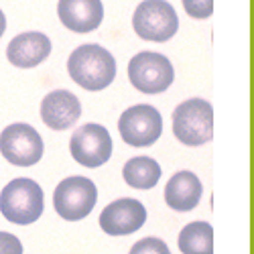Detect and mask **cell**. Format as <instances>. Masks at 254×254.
Listing matches in <instances>:
<instances>
[{
	"label": "cell",
	"mask_w": 254,
	"mask_h": 254,
	"mask_svg": "<svg viewBox=\"0 0 254 254\" xmlns=\"http://www.w3.org/2000/svg\"><path fill=\"white\" fill-rule=\"evenodd\" d=\"M128 254H171V250H169V246L161 238L149 236V238H142L136 244H132Z\"/></svg>",
	"instance_id": "e0dca14e"
},
{
	"label": "cell",
	"mask_w": 254,
	"mask_h": 254,
	"mask_svg": "<svg viewBox=\"0 0 254 254\" xmlns=\"http://www.w3.org/2000/svg\"><path fill=\"white\" fill-rule=\"evenodd\" d=\"M81 116V104L67 90L49 92L41 102V118L53 130H67Z\"/></svg>",
	"instance_id": "7c38bea8"
},
{
	"label": "cell",
	"mask_w": 254,
	"mask_h": 254,
	"mask_svg": "<svg viewBox=\"0 0 254 254\" xmlns=\"http://www.w3.org/2000/svg\"><path fill=\"white\" fill-rule=\"evenodd\" d=\"M128 79L142 94H161L173 83L175 71L163 53L140 51L128 63Z\"/></svg>",
	"instance_id": "8992f818"
},
{
	"label": "cell",
	"mask_w": 254,
	"mask_h": 254,
	"mask_svg": "<svg viewBox=\"0 0 254 254\" xmlns=\"http://www.w3.org/2000/svg\"><path fill=\"white\" fill-rule=\"evenodd\" d=\"M51 53V39L39 31H29L23 35H16L8 47H6V59L14 67L31 69L43 63Z\"/></svg>",
	"instance_id": "8fae6325"
},
{
	"label": "cell",
	"mask_w": 254,
	"mask_h": 254,
	"mask_svg": "<svg viewBox=\"0 0 254 254\" xmlns=\"http://www.w3.org/2000/svg\"><path fill=\"white\" fill-rule=\"evenodd\" d=\"M69 153L83 167H102L112 157V138L102 124H83L69 138Z\"/></svg>",
	"instance_id": "9c48e42d"
},
{
	"label": "cell",
	"mask_w": 254,
	"mask_h": 254,
	"mask_svg": "<svg viewBox=\"0 0 254 254\" xmlns=\"http://www.w3.org/2000/svg\"><path fill=\"white\" fill-rule=\"evenodd\" d=\"M118 132L130 146H151L163 132V118L155 106L136 104L120 114Z\"/></svg>",
	"instance_id": "ba28073f"
},
{
	"label": "cell",
	"mask_w": 254,
	"mask_h": 254,
	"mask_svg": "<svg viewBox=\"0 0 254 254\" xmlns=\"http://www.w3.org/2000/svg\"><path fill=\"white\" fill-rule=\"evenodd\" d=\"M173 134L187 146H201L214 136V108L203 98L181 102L173 110Z\"/></svg>",
	"instance_id": "3957f363"
},
{
	"label": "cell",
	"mask_w": 254,
	"mask_h": 254,
	"mask_svg": "<svg viewBox=\"0 0 254 254\" xmlns=\"http://www.w3.org/2000/svg\"><path fill=\"white\" fill-rule=\"evenodd\" d=\"M57 14L63 27L73 33H92L104 20L102 0H59Z\"/></svg>",
	"instance_id": "4fadbf2b"
},
{
	"label": "cell",
	"mask_w": 254,
	"mask_h": 254,
	"mask_svg": "<svg viewBox=\"0 0 254 254\" xmlns=\"http://www.w3.org/2000/svg\"><path fill=\"white\" fill-rule=\"evenodd\" d=\"M203 195L201 181L191 171L175 173L165 185V201L175 211H189L193 209Z\"/></svg>",
	"instance_id": "5bb4252c"
},
{
	"label": "cell",
	"mask_w": 254,
	"mask_h": 254,
	"mask_svg": "<svg viewBox=\"0 0 254 254\" xmlns=\"http://www.w3.org/2000/svg\"><path fill=\"white\" fill-rule=\"evenodd\" d=\"M134 33L153 43H165L179 29V16L167 0H142L132 14Z\"/></svg>",
	"instance_id": "5b68a950"
},
{
	"label": "cell",
	"mask_w": 254,
	"mask_h": 254,
	"mask_svg": "<svg viewBox=\"0 0 254 254\" xmlns=\"http://www.w3.org/2000/svg\"><path fill=\"white\" fill-rule=\"evenodd\" d=\"M183 8L193 18H207L214 12V0H181Z\"/></svg>",
	"instance_id": "ac0fdd59"
},
{
	"label": "cell",
	"mask_w": 254,
	"mask_h": 254,
	"mask_svg": "<svg viewBox=\"0 0 254 254\" xmlns=\"http://www.w3.org/2000/svg\"><path fill=\"white\" fill-rule=\"evenodd\" d=\"M100 228L110 236H128L146 222V209L138 199L120 197L108 203L100 214Z\"/></svg>",
	"instance_id": "30bf717a"
},
{
	"label": "cell",
	"mask_w": 254,
	"mask_h": 254,
	"mask_svg": "<svg viewBox=\"0 0 254 254\" xmlns=\"http://www.w3.org/2000/svg\"><path fill=\"white\" fill-rule=\"evenodd\" d=\"M0 254H23V242L10 232L0 230Z\"/></svg>",
	"instance_id": "d6986e66"
},
{
	"label": "cell",
	"mask_w": 254,
	"mask_h": 254,
	"mask_svg": "<svg viewBox=\"0 0 254 254\" xmlns=\"http://www.w3.org/2000/svg\"><path fill=\"white\" fill-rule=\"evenodd\" d=\"M183 254H214V228L207 222L187 224L177 238Z\"/></svg>",
	"instance_id": "2e32d148"
},
{
	"label": "cell",
	"mask_w": 254,
	"mask_h": 254,
	"mask_svg": "<svg viewBox=\"0 0 254 254\" xmlns=\"http://www.w3.org/2000/svg\"><path fill=\"white\" fill-rule=\"evenodd\" d=\"M43 138L31 124L14 122L0 132V153L16 167H33L43 157Z\"/></svg>",
	"instance_id": "52a82bcc"
},
{
	"label": "cell",
	"mask_w": 254,
	"mask_h": 254,
	"mask_svg": "<svg viewBox=\"0 0 254 254\" xmlns=\"http://www.w3.org/2000/svg\"><path fill=\"white\" fill-rule=\"evenodd\" d=\"M69 77L88 92L108 88L116 77V59L102 45H79L67 59Z\"/></svg>",
	"instance_id": "6da1fadb"
},
{
	"label": "cell",
	"mask_w": 254,
	"mask_h": 254,
	"mask_svg": "<svg viewBox=\"0 0 254 254\" xmlns=\"http://www.w3.org/2000/svg\"><path fill=\"white\" fill-rule=\"evenodd\" d=\"M122 177L132 189H153L161 179V165L153 157H132L122 167Z\"/></svg>",
	"instance_id": "9a60e30c"
},
{
	"label": "cell",
	"mask_w": 254,
	"mask_h": 254,
	"mask_svg": "<svg viewBox=\"0 0 254 254\" xmlns=\"http://www.w3.org/2000/svg\"><path fill=\"white\" fill-rule=\"evenodd\" d=\"M96 201H98L96 183L81 175L63 179L53 191V207L59 214V218L67 222H79L88 218Z\"/></svg>",
	"instance_id": "277c9868"
},
{
	"label": "cell",
	"mask_w": 254,
	"mask_h": 254,
	"mask_svg": "<svg viewBox=\"0 0 254 254\" xmlns=\"http://www.w3.org/2000/svg\"><path fill=\"white\" fill-rule=\"evenodd\" d=\"M4 31H6V16L2 10H0V37L4 35Z\"/></svg>",
	"instance_id": "ffe728a7"
},
{
	"label": "cell",
	"mask_w": 254,
	"mask_h": 254,
	"mask_svg": "<svg viewBox=\"0 0 254 254\" xmlns=\"http://www.w3.org/2000/svg\"><path fill=\"white\" fill-rule=\"evenodd\" d=\"M45 195L37 181L18 177L4 185L0 191V214L10 224L29 226L43 214Z\"/></svg>",
	"instance_id": "7a4b0ae2"
}]
</instances>
